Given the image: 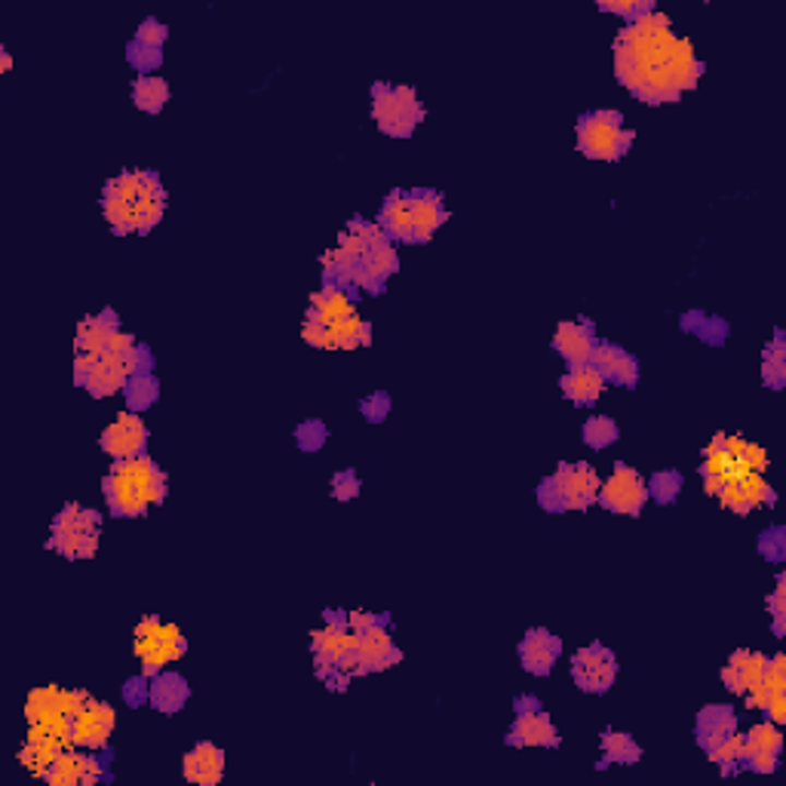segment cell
Listing matches in <instances>:
<instances>
[{
    "label": "cell",
    "mask_w": 786,
    "mask_h": 786,
    "mask_svg": "<svg viewBox=\"0 0 786 786\" xmlns=\"http://www.w3.org/2000/svg\"><path fill=\"white\" fill-rule=\"evenodd\" d=\"M615 74L645 105H664L701 83L704 62L688 37L672 32L670 16L652 10L627 22L615 37Z\"/></svg>",
    "instance_id": "6da1fadb"
},
{
    "label": "cell",
    "mask_w": 786,
    "mask_h": 786,
    "mask_svg": "<svg viewBox=\"0 0 786 786\" xmlns=\"http://www.w3.org/2000/svg\"><path fill=\"white\" fill-rule=\"evenodd\" d=\"M166 213V188L154 169H127L102 188V215L115 234H147Z\"/></svg>",
    "instance_id": "7a4b0ae2"
},
{
    "label": "cell",
    "mask_w": 786,
    "mask_h": 786,
    "mask_svg": "<svg viewBox=\"0 0 786 786\" xmlns=\"http://www.w3.org/2000/svg\"><path fill=\"white\" fill-rule=\"evenodd\" d=\"M166 489H169V479L160 471V464L147 455L115 461L102 483L108 510L120 520H139L151 508L164 504Z\"/></svg>",
    "instance_id": "3957f363"
},
{
    "label": "cell",
    "mask_w": 786,
    "mask_h": 786,
    "mask_svg": "<svg viewBox=\"0 0 786 786\" xmlns=\"http://www.w3.org/2000/svg\"><path fill=\"white\" fill-rule=\"evenodd\" d=\"M90 691L83 688H34L25 701V728L32 740H47L59 750H71V728H74V713L81 710Z\"/></svg>",
    "instance_id": "277c9868"
},
{
    "label": "cell",
    "mask_w": 786,
    "mask_h": 786,
    "mask_svg": "<svg viewBox=\"0 0 786 786\" xmlns=\"http://www.w3.org/2000/svg\"><path fill=\"white\" fill-rule=\"evenodd\" d=\"M599 486H603V479L596 474V467H590L587 461L559 464L557 471L538 486V504L547 513L587 510L596 504Z\"/></svg>",
    "instance_id": "5b68a950"
},
{
    "label": "cell",
    "mask_w": 786,
    "mask_h": 786,
    "mask_svg": "<svg viewBox=\"0 0 786 786\" xmlns=\"http://www.w3.org/2000/svg\"><path fill=\"white\" fill-rule=\"evenodd\" d=\"M574 132H577V151L590 160H603V164L621 160L636 139V132L623 123L621 111H611V108L584 115L577 120Z\"/></svg>",
    "instance_id": "8992f818"
},
{
    "label": "cell",
    "mask_w": 786,
    "mask_h": 786,
    "mask_svg": "<svg viewBox=\"0 0 786 786\" xmlns=\"http://www.w3.org/2000/svg\"><path fill=\"white\" fill-rule=\"evenodd\" d=\"M98 538H102L98 510L66 504L49 525L47 547L66 559H93L98 550Z\"/></svg>",
    "instance_id": "52a82bcc"
},
{
    "label": "cell",
    "mask_w": 786,
    "mask_h": 786,
    "mask_svg": "<svg viewBox=\"0 0 786 786\" xmlns=\"http://www.w3.org/2000/svg\"><path fill=\"white\" fill-rule=\"evenodd\" d=\"M132 652L145 676H157L188 652V639L176 623H164L157 615H145L132 630Z\"/></svg>",
    "instance_id": "ba28073f"
},
{
    "label": "cell",
    "mask_w": 786,
    "mask_h": 786,
    "mask_svg": "<svg viewBox=\"0 0 786 786\" xmlns=\"http://www.w3.org/2000/svg\"><path fill=\"white\" fill-rule=\"evenodd\" d=\"M372 117L378 130L393 139H409L425 120V102L412 86L403 83H376L372 86Z\"/></svg>",
    "instance_id": "9c48e42d"
},
{
    "label": "cell",
    "mask_w": 786,
    "mask_h": 786,
    "mask_svg": "<svg viewBox=\"0 0 786 786\" xmlns=\"http://www.w3.org/2000/svg\"><path fill=\"white\" fill-rule=\"evenodd\" d=\"M403 660V652L393 645L391 636V618L384 615L381 621L372 623L369 630L357 633V648L354 655H347L338 664V670H344L347 676H369V672H381L391 670Z\"/></svg>",
    "instance_id": "30bf717a"
},
{
    "label": "cell",
    "mask_w": 786,
    "mask_h": 786,
    "mask_svg": "<svg viewBox=\"0 0 786 786\" xmlns=\"http://www.w3.org/2000/svg\"><path fill=\"white\" fill-rule=\"evenodd\" d=\"M357 648V633L344 623V611H326L323 627L311 633L313 672L320 682H326L332 672L338 670L344 657L354 655Z\"/></svg>",
    "instance_id": "8fae6325"
},
{
    "label": "cell",
    "mask_w": 786,
    "mask_h": 786,
    "mask_svg": "<svg viewBox=\"0 0 786 786\" xmlns=\"http://www.w3.org/2000/svg\"><path fill=\"white\" fill-rule=\"evenodd\" d=\"M513 710H516V719L510 725V747H547V750L559 747L557 725L544 713L538 698L523 694V698L513 701Z\"/></svg>",
    "instance_id": "7c38bea8"
},
{
    "label": "cell",
    "mask_w": 786,
    "mask_h": 786,
    "mask_svg": "<svg viewBox=\"0 0 786 786\" xmlns=\"http://www.w3.org/2000/svg\"><path fill=\"white\" fill-rule=\"evenodd\" d=\"M608 513H621V516H639L642 508L648 504V486L645 479L633 471L630 464H615V471L606 483L599 486V498H596Z\"/></svg>",
    "instance_id": "4fadbf2b"
},
{
    "label": "cell",
    "mask_w": 786,
    "mask_h": 786,
    "mask_svg": "<svg viewBox=\"0 0 786 786\" xmlns=\"http://www.w3.org/2000/svg\"><path fill=\"white\" fill-rule=\"evenodd\" d=\"M572 679L584 694H606L618 682V657L603 642L584 645L572 657Z\"/></svg>",
    "instance_id": "5bb4252c"
},
{
    "label": "cell",
    "mask_w": 786,
    "mask_h": 786,
    "mask_svg": "<svg viewBox=\"0 0 786 786\" xmlns=\"http://www.w3.org/2000/svg\"><path fill=\"white\" fill-rule=\"evenodd\" d=\"M117 725V713L115 706L105 704V701H96L93 694L83 701V706L74 713V728H71V740L74 747L81 750H90V753H105L108 743H111V735H115Z\"/></svg>",
    "instance_id": "9a60e30c"
},
{
    "label": "cell",
    "mask_w": 786,
    "mask_h": 786,
    "mask_svg": "<svg viewBox=\"0 0 786 786\" xmlns=\"http://www.w3.org/2000/svg\"><path fill=\"white\" fill-rule=\"evenodd\" d=\"M105 781H111L108 765L98 755H90V750L83 753L81 747L62 750L56 765L44 777V784L49 786H96Z\"/></svg>",
    "instance_id": "2e32d148"
},
{
    "label": "cell",
    "mask_w": 786,
    "mask_h": 786,
    "mask_svg": "<svg viewBox=\"0 0 786 786\" xmlns=\"http://www.w3.org/2000/svg\"><path fill=\"white\" fill-rule=\"evenodd\" d=\"M151 430L147 425L139 418V412H120L111 425L102 430L98 437V449L115 461H127L135 458V455H145V445Z\"/></svg>",
    "instance_id": "e0dca14e"
},
{
    "label": "cell",
    "mask_w": 786,
    "mask_h": 786,
    "mask_svg": "<svg viewBox=\"0 0 786 786\" xmlns=\"http://www.w3.org/2000/svg\"><path fill=\"white\" fill-rule=\"evenodd\" d=\"M716 498H719L722 508L731 510L737 516H747L750 510L762 508V504L771 508V504L777 501L774 489L765 483V476L759 474V471H747V474H740L737 479H728Z\"/></svg>",
    "instance_id": "ac0fdd59"
},
{
    "label": "cell",
    "mask_w": 786,
    "mask_h": 786,
    "mask_svg": "<svg viewBox=\"0 0 786 786\" xmlns=\"http://www.w3.org/2000/svg\"><path fill=\"white\" fill-rule=\"evenodd\" d=\"M784 750V735L774 722H759L743 735V755L740 765L755 771V774H771L777 771V755Z\"/></svg>",
    "instance_id": "d6986e66"
},
{
    "label": "cell",
    "mask_w": 786,
    "mask_h": 786,
    "mask_svg": "<svg viewBox=\"0 0 786 786\" xmlns=\"http://www.w3.org/2000/svg\"><path fill=\"white\" fill-rule=\"evenodd\" d=\"M596 332H593V323L584 320V317H577V320H565V323H559L557 332H553V347H557V354L562 360L569 362V366H590L593 360V350H596Z\"/></svg>",
    "instance_id": "ffe728a7"
},
{
    "label": "cell",
    "mask_w": 786,
    "mask_h": 786,
    "mask_svg": "<svg viewBox=\"0 0 786 786\" xmlns=\"http://www.w3.org/2000/svg\"><path fill=\"white\" fill-rule=\"evenodd\" d=\"M562 655V642L544 627H532L520 642V664L532 676H550Z\"/></svg>",
    "instance_id": "44dd1931"
},
{
    "label": "cell",
    "mask_w": 786,
    "mask_h": 786,
    "mask_svg": "<svg viewBox=\"0 0 786 786\" xmlns=\"http://www.w3.org/2000/svg\"><path fill=\"white\" fill-rule=\"evenodd\" d=\"M590 366L606 378V384H618V388H636L639 384V360L633 354H627L623 347H618V344H596Z\"/></svg>",
    "instance_id": "7402d4cb"
},
{
    "label": "cell",
    "mask_w": 786,
    "mask_h": 786,
    "mask_svg": "<svg viewBox=\"0 0 786 786\" xmlns=\"http://www.w3.org/2000/svg\"><path fill=\"white\" fill-rule=\"evenodd\" d=\"M409 203L412 230H415V240H412V243H427V240L445 225V218H449L442 194L433 191V188H412Z\"/></svg>",
    "instance_id": "603a6c76"
},
{
    "label": "cell",
    "mask_w": 786,
    "mask_h": 786,
    "mask_svg": "<svg viewBox=\"0 0 786 786\" xmlns=\"http://www.w3.org/2000/svg\"><path fill=\"white\" fill-rule=\"evenodd\" d=\"M765 670H769V655L740 648V652H735V655L728 657V664L722 667V682H725V688H728L731 694L743 698L747 691H753V688L765 679Z\"/></svg>",
    "instance_id": "cb8c5ba5"
},
{
    "label": "cell",
    "mask_w": 786,
    "mask_h": 786,
    "mask_svg": "<svg viewBox=\"0 0 786 786\" xmlns=\"http://www.w3.org/2000/svg\"><path fill=\"white\" fill-rule=\"evenodd\" d=\"M181 774H184L188 784L196 786L222 784V777H225V750H218L210 740L196 743L181 759Z\"/></svg>",
    "instance_id": "d4e9b609"
},
{
    "label": "cell",
    "mask_w": 786,
    "mask_h": 786,
    "mask_svg": "<svg viewBox=\"0 0 786 786\" xmlns=\"http://www.w3.org/2000/svg\"><path fill=\"white\" fill-rule=\"evenodd\" d=\"M350 313H357L354 293H350L347 286H338V283H323V286L311 295V305H308L305 320L329 326V323H335V320H342V317H350Z\"/></svg>",
    "instance_id": "484cf974"
},
{
    "label": "cell",
    "mask_w": 786,
    "mask_h": 786,
    "mask_svg": "<svg viewBox=\"0 0 786 786\" xmlns=\"http://www.w3.org/2000/svg\"><path fill=\"white\" fill-rule=\"evenodd\" d=\"M378 228L384 230L388 240H393V243H412L415 240L409 191H391L384 196V203L378 210Z\"/></svg>",
    "instance_id": "4316f807"
},
{
    "label": "cell",
    "mask_w": 786,
    "mask_h": 786,
    "mask_svg": "<svg viewBox=\"0 0 786 786\" xmlns=\"http://www.w3.org/2000/svg\"><path fill=\"white\" fill-rule=\"evenodd\" d=\"M737 731V710L731 704H710L698 713V725H694V737L704 747L706 753L722 743L728 735Z\"/></svg>",
    "instance_id": "83f0119b"
},
{
    "label": "cell",
    "mask_w": 786,
    "mask_h": 786,
    "mask_svg": "<svg viewBox=\"0 0 786 786\" xmlns=\"http://www.w3.org/2000/svg\"><path fill=\"white\" fill-rule=\"evenodd\" d=\"M117 329H120V323H117V313L111 308L83 317L81 326H78V338H74V354H98V350H105Z\"/></svg>",
    "instance_id": "f1b7e54d"
},
{
    "label": "cell",
    "mask_w": 786,
    "mask_h": 786,
    "mask_svg": "<svg viewBox=\"0 0 786 786\" xmlns=\"http://www.w3.org/2000/svg\"><path fill=\"white\" fill-rule=\"evenodd\" d=\"M188 694H191L188 679L179 672L160 670L157 676H151V706L157 713H164V716L179 713L181 706L188 704Z\"/></svg>",
    "instance_id": "f546056e"
},
{
    "label": "cell",
    "mask_w": 786,
    "mask_h": 786,
    "mask_svg": "<svg viewBox=\"0 0 786 786\" xmlns=\"http://www.w3.org/2000/svg\"><path fill=\"white\" fill-rule=\"evenodd\" d=\"M559 391L565 400H572L574 406H590L606 391V378L599 376L593 366H574L559 378Z\"/></svg>",
    "instance_id": "4dcf8cb0"
},
{
    "label": "cell",
    "mask_w": 786,
    "mask_h": 786,
    "mask_svg": "<svg viewBox=\"0 0 786 786\" xmlns=\"http://www.w3.org/2000/svg\"><path fill=\"white\" fill-rule=\"evenodd\" d=\"M765 713L769 722L784 725L786 722V657L774 655L769 657V670H765Z\"/></svg>",
    "instance_id": "1f68e13d"
},
{
    "label": "cell",
    "mask_w": 786,
    "mask_h": 786,
    "mask_svg": "<svg viewBox=\"0 0 786 786\" xmlns=\"http://www.w3.org/2000/svg\"><path fill=\"white\" fill-rule=\"evenodd\" d=\"M329 350H354V347H369L372 344V326L362 320L360 313L342 317L326 326Z\"/></svg>",
    "instance_id": "d6a6232c"
},
{
    "label": "cell",
    "mask_w": 786,
    "mask_h": 786,
    "mask_svg": "<svg viewBox=\"0 0 786 786\" xmlns=\"http://www.w3.org/2000/svg\"><path fill=\"white\" fill-rule=\"evenodd\" d=\"M132 102L145 115H160L164 105L169 102V83L157 74H142L132 83Z\"/></svg>",
    "instance_id": "836d02e7"
},
{
    "label": "cell",
    "mask_w": 786,
    "mask_h": 786,
    "mask_svg": "<svg viewBox=\"0 0 786 786\" xmlns=\"http://www.w3.org/2000/svg\"><path fill=\"white\" fill-rule=\"evenodd\" d=\"M59 753H62V750L52 747V743H47V740H32V737H25V743H22V750H19V765L28 771L32 777L44 781L47 771L56 765Z\"/></svg>",
    "instance_id": "e575fe53"
},
{
    "label": "cell",
    "mask_w": 786,
    "mask_h": 786,
    "mask_svg": "<svg viewBox=\"0 0 786 786\" xmlns=\"http://www.w3.org/2000/svg\"><path fill=\"white\" fill-rule=\"evenodd\" d=\"M682 329L691 332V335H698L701 342L713 344V347H719L728 338V323L722 317H713V313L704 311L682 313Z\"/></svg>",
    "instance_id": "d590c367"
},
{
    "label": "cell",
    "mask_w": 786,
    "mask_h": 786,
    "mask_svg": "<svg viewBox=\"0 0 786 786\" xmlns=\"http://www.w3.org/2000/svg\"><path fill=\"white\" fill-rule=\"evenodd\" d=\"M123 400H127L130 412L151 409V406L160 400V381H157L154 372H139V376H132L130 381H127Z\"/></svg>",
    "instance_id": "8d00e7d4"
},
{
    "label": "cell",
    "mask_w": 786,
    "mask_h": 786,
    "mask_svg": "<svg viewBox=\"0 0 786 786\" xmlns=\"http://www.w3.org/2000/svg\"><path fill=\"white\" fill-rule=\"evenodd\" d=\"M603 765H636L642 747L627 731H606L603 735Z\"/></svg>",
    "instance_id": "74e56055"
},
{
    "label": "cell",
    "mask_w": 786,
    "mask_h": 786,
    "mask_svg": "<svg viewBox=\"0 0 786 786\" xmlns=\"http://www.w3.org/2000/svg\"><path fill=\"white\" fill-rule=\"evenodd\" d=\"M762 381H765L769 388H784L786 381L784 332H774V342L765 347V357H762Z\"/></svg>",
    "instance_id": "f35d334b"
},
{
    "label": "cell",
    "mask_w": 786,
    "mask_h": 786,
    "mask_svg": "<svg viewBox=\"0 0 786 786\" xmlns=\"http://www.w3.org/2000/svg\"><path fill=\"white\" fill-rule=\"evenodd\" d=\"M710 762L713 765H719V771L728 777V774H735L740 769V755H743V735L735 731V735H728L722 743H716L713 750H710Z\"/></svg>",
    "instance_id": "ab89813d"
},
{
    "label": "cell",
    "mask_w": 786,
    "mask_h": 786,
    "mask_svg": "<svg viewBox=\"0 0 786 786\" xmlns=\"http://www.w3.org/2000/svg\"><path fill=\"white\" fill-rule=\"evenodd\" d=\"M581 437H584L590 449H608L611 442H618L621 430H618V425H615L608 415H596V418H590L587 425H584Z\"/></svg>",
    "instance_id": "60d3db41"
},
{
    "label": "cell",
    "mask_w": 786,
    "mask_h": 786,
    "mask_svg": "<svg viewBox=\"0 0 786 786\" xmlns=\"http://www.w3.org/2000/svg\"><path fill=\"white\" fill-rule=\"evenodd\" d=\"M127 62L139 71V78H142V74H154L157 68L164 66V49L147 47V44H139V40H130V47H127Z\"/></svg>",
    "instance_id": "b9f144b4"
},
{
    "label": "cell",
    "mask_w": 786,
    "mask_h": 786,
    "mask_svg": "<svg viewBox=\"0 0 786 786\" xmlns=\"http://www.w3.org/2000/svg\"><path fill=\"white\" fill-rule=\"evenodd\" d=\"M645 486H648V498H655L657 504H672V501L679 498V491H682V474L660 471V474L652 476Z\"/></svg>",
    "instance_id": "7bdbcfd3"
},
{
    "label": "cell",
    "mask_w": 786,
    "mask_h": 786,
    "mask_svg": "<svg viewBox=\"0 0 786 786\" xmlns=\"http://www.w3.org/2000/svg\"><path fill=\"white\" fill-rule=\"evenodd\" d=\"M329 440V427L320 421V418H311V421H301L295 427V442L301 452H320Z\"/></svg>",
    "instance_id": "ee69618b"
},
{
    "label": "cell",
    "mask_w": 786,
    "mask_h": 786,
    "mask_svg": "<svg viewBox=\"0 0 786 786\" xmlns=\"http://www.w3.org/2000/svg\"><path fill=\"white\" fill-rule=\"evenodd\" d=\"M759 553H762V559H769V562H784L786 559V528H781V525H771V528H765V532L759 535Z\"/></svg>",
    "instance_id": "f6af8a7d"
},
{
    "label": "cell",
    "mask_w": 786,
    "mask_h": 786,
    "mask_svg": "<svg viewBox=\"0 0 786 786\" xmlns=\"http://www.w3.org/2000/svg\"><path fill=\"white\" fill-rule=\"evenodd\" d=\"M599 10L603 13H615V16H623L627 22H633L636 16H642V13H652V10H657L655 3L652 0H603L599 3Z\"/></svg>",
    "instance_id": "bcb514c9"
},
{
    "label": "cell",
    "mask_w": 786,
    "mask_h": 786,
    "mask_svg": "<svg viewBox=\"0 0 786 786\" xmlns=\"http://www.w3.org/2000/svg\"><path fill=\"white\" fill-rule=\"evenodd\" d=\"M771 608V627H774V636H784L786 633V577L777 574V587L771 593L769 599Z\"/></svg>",
    "instance_id": "7dc6e473"
},
{
    "label": "cell",
    "mask_w": 786,
    "mask_h": 786,
    "mask_svg": "<svg viewBox=\"0 0 786 786\" xmlns=\"http://www.w3.org/2000/svg\"><path fill=\"white\" fill-rule=\"evenodd\" d=\"M123 704L132 706V710L151 704V676L139 672V676H132V679L123 682Z\"/></svg>",
    "instance_id": "c3c4849f"
},
{
    "label": "cell",
    "mask_w": 786,
    "mask_h": 786,
    "mask_svg": "<svg viewBox=\"0 0 786 786\" xmlns=\"http://www.w3.org/2000/svg\"><path fill=\"white\" fill-rule=\"evenodd\" d=\"M362 491V483L357 471H338L332 476V498L335 501H354Z\"/></svg>",
    "instance_id": "681fc988"
},
{
    "label": "cell",
    "mask_w": 786,
    "mask_h": 786,
    "mask_svg": "<svg viewBox=\"0 0 786 786\" xmlns=\"http://www.w3.org/2000/svg\"><path fill=\"white\" fill-rule=\"evenodd\" d=\"M360 412H362V418L366 421H372V425H381L388 415H391V396L384 391H376V393H369L366 400L360 403Z\"/></svg>",
    "instance_id": "f907efd6"
},
{
    "label": "cell",
    "mask_w": 786,
    "mask_h": 786,
    "mask_svg": "<svg viewBox=\"0 0 786 786\" xmlns=\"http://www.w3.org/2000/svg\"><path fill=\"white\" fill-rule=\"evenodd\" d=\"M132 40H139V44H147V47H160L164 49L166 44V25L160 22L157 16H147L142 25H139V32Z\"/></svg>",
    "instance_id": "816d5d0a"
},
{
    "label": "cell",
    "mask_w": 786,
    "mask_h": 786,
    "mask_svg": "<svg viewBox=\"0 0 786 786\" xmlns=\"http://www.w3.org/2000/svg\"><path fill=\"white\" fill-rule=\"evenodd\" d=\"M735 458L743 461L750 471H759V474H765V471H769V452H765L762 445H755V442L743 440V445H740V452H737Z\"/></svg>",
    "instance_id": "f5cc1de1"
},
{
    "label": "cell",
    "mask_w": 786,
    "mask_h": 786,
    "mask_svg": "<svg viewBox=\"0 0 786 786\" xmlns=\"http://www.w3.org/2000/svg\"><path fill=\"white\" fill-rule=\"evenodd\" d=\"M381 618H384V615H372V611H344V623H347L354 633L369 630V627L381 621Z\"/></svg>",
    "instance_id": "db71d44e"
},
{
    "label": "cell",
    "mask_w": 786,
    "mask_h": 786,
    "mask_svg": "<svg viewBox=\"0 0 786 786\" xmlns=\"http://www.w3.org/2000/svg\"><path fill=\"white\" fill-rule=\"evenodd\" d=\"M0 66H3V71H10V68H13V56H10V49L7 47H0Z\"/></svg>",
    "instance_id": "11a10c76"
}]
</instances>
